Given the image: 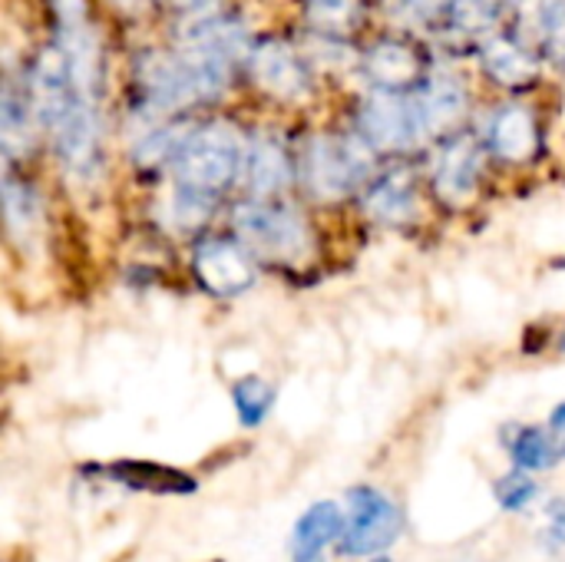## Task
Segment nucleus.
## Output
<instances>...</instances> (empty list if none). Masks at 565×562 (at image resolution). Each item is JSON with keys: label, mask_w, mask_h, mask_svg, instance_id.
<instances>
[{"label": "nucleus", "mask_w": 565, "mask_h": 562, "mask_svg": "<svg viewBox=\"0 0 565 562\" xmlns=\"http://www.w3.org/2000/svg\"><path fill=\"white\" fill-rule=\"evenodd\" d=\"M232 225L238 238L252 248V255L278 265H298L315 248V235L305 215L271 199H252L235 205Z\"/></svg>", "instance_id": "obj_4"}, {"label": "nucleus", "mask_w": 565, "mask_h": 562, "mask_svg": "<svg viewBox=\"0 0 565 562\" xmlns=\"http://www.w3.org/2000/svg\"><path fill=\"white\" fill-rule=\"evenodd\" d=\"M371 169V146L361 136L338 139L321 136L311 139L301 156V176L318 199H341L344 192L358 189Z\"/></svg>", "instance_id": "obj_5"}, {"label": "nucleus", "mask_w": 565, "mask_h": 562, "mask_svg": "<svg viewBox=\"0 0 565 562\" xmlns=\"http://www.w3.org/2000/svg\"><path fill=\"white\" fill-rule=\"evenodd\" d=\"M401 527H404L401 510L381 490L354 487L348 494V520H344V533H341V553L344 556L384 553L401 537Z\"/></svg>", "instance_id": "obj_6"}, {"label": "nucleus", "mask_w": 565, "mask_h": 562, "mask_svg": "<svg viewBox=\"0 0 565 562\" xmlns=\"http://www.w3.org/2000/svg\"><path fill=\"white\" fill-rule=\"evenodd\" d=\"M344 517L338 503H315L291 533V562H324V547L331 540H341Z\"/></svg>", "instance_id": "obj_17"}, {"label": "nucleus", "mask_w": 565, "mask_h": 562, "mask_svg": "<svg viewBox=\"0 0 565 562\" xmlns=\"http://www.w3.org/2000/svg\"><path fill=\"white\" fill-rule=\"evenodd\" d=\"M487 146L500 162L523 166L540 152V126L530 106L507 103L490 116L487 126Z\"/></svg>", "instance_id": "obj_13"}, {"label": "nucleus", "mask_w": 565, "mask_h": 562, "mask_svg": "<svg viewBox=\"0 0 565 562\" xmlns=\"http://www.w3.org/2000/svg\"><path fill=\"white\" fill-rule=\"evenodd\" d=\"M563 454H565V447H563Z\"/></svg>", "instance_id": "obj_32"}, {"label": "nucleus", "mask_w": 565, "mask_h": 562, "mask_svg": "<svg viewBox=\"0 0 565 562\" xmlns=\"http://www.w3.org/2000/svg\"><path fill=\"white\" fill-rule=\"evenodd\" d=\"M248 70H252V79L258 83V89H265L268 96L285 99V103H298V99L311 96V89H315L308 63L285 40H262L258 46H252Z\"/></svg>", "instance_id": "obj_9"}, {"label": "nucleus", "mask_w": 565, "mask_h": 562, "mask_svg": "<svg viewBox=\"0 0 565 562\" xmlns=\"http://www.w3.org/2000/svg\"><path fill=\"white\" fill-rule=\"evenodd\" d=\"M507 447H510L513 464H516L520 470H530V474H533V470H550V467H556V460H559V447H556V444L550 441V434L540 431V427H513Z\"/></svg>", "instance_id": "obj_23"}, {"label": "nucleus", "mask_w": 565, "mask_h": 562, "mask_svg": "<svg viewBox=\"0 0 565 562\" xmlns=\"http://www.w3.org/2000/svg\"><path fill=\"white\" fill-rule=\"evenodd\" d=\"M3 212H7V229L17 245H30L40 229V199L26 179H20L13 169L3 172Z\"/></svg>", "instance_id": "obj_19"}, {"label": "nucleus", "mask_w": 565, "mask_h": 562, "mask_svg": "<svg viewBox=\"0 0 565 562\" xmlns=\"http://www.w3.org/2000/svg\"><path fill=\"white\" fill-rule=\"evenodd\" d=\"M122 487L129 490H142V494H166V497H182V494H195V480L182 470L172 467H159V464H142V460H126V464H113L109 470Z\"/></svg>", "instance_id": "obj_20"}, {"label": "nucleus", "mask_w": 565, "mask_h": 562, "mask_svg": "<svg viewBox=\"0 0 565 562\" xmlns=\"http://www.w3.org/2000/svg\"><path fill=\"white\" fill-rule=\"evenodd\" d=\"M414 106H417V123H420V136H440L450 126H457L467 113V86L460 83V76L434 70L427 73V79L411 89Z\"/></svg>", "instance_id": "obj_12"}, {"label": "nucleus", "mask_w": 565, "mask_h": 562, "mask_svg": "<svg viewBox=\"0 0 565 562\" xmlns=\"http://www.w3.org/2000/svg\"><path fill=\"white\" fill-rule=\"evenodd\" d=\"M550 540L553 543H565V500H553L550 503Z\"/></svg>", "instance_id": "obj_28"}, {"label": "nucleus", "mask_w": 565, "mask_h": 562, "mask_svg": "<svg viewBox=\"0 0 565 562\" xmlns=\"http://www.w3.org/2000/svg\"><path fill=\"white\" fill-rule=\"evenodd\" d=\"M381 7L401 23H427L447 7V0H381Z\"/></svg>", "instance_id": "obj_27"}, {"label": "nucleus", "mask_w": 565, "mask_h": 562, "mask_svg": "<svg viewBox=\"0 0 565 562\" xmlns=\"http://www.w3.org/2000/svg\"><path fill=\"white\" fill-rule=\"evenodd\" d=\"M305 20L315 33L324 36H348L364 20V0H308Z\"/></svg>", "instance_id": "obj_22"}, {"label": "nucleus", "mask_w": 565, "mask_h": 562, "mask_svg": "<svg viewBox=\"0 0 565 562\" xmlns=\"http://www.w3.org/2000/svg\"><path fill=\"white\" fill-rule=\"evenodd\" d=\"M553 431H559V434H565V401L553 411Z\"/></svg>", "instance_id": "obj_29"}, {"label": "nucleus", "mask_w": 565, "mask_h": 562, "mask_svg": "<svg viewBox=\"0 0 565 562\" xmlns=\"http://www.w3.org/2000/svg\"><path fill=\"white\" fill-rule=\"evenodd\" d=\"M364 73L371 79L374 89L384 93H411L427 79V60L424 53L407 43V40H377L367 53H364Z\"/></svg>", "instance_id": "obj_10"}, {"label": "nucleus", "mask_w": 565, "mask_h": 562, "mask_svg": "<svg viewBox=\"0 0 565 562\" xmlns=\"http://www.w3.org/2000/svg\"><path fill=\"white\" fill-rule=\"evenodd\" d=\"M271 401H275V391L268 381L262 378H242L235 388H232V404L238 411V421L245 427H258L268 411H271Z\"/></svg>", "instance_id": "obj_24"}, {"label": "nucleus", "mask_w": 565, "mask_h": 562, "mask_svg": "<svg viewBox=\"0 0 565 562\" xmlns=\"http://www.w3.org/2000/svg\"><path fill=\"white\" fill-rule=\"evenodd\" d=\"M536 494H540V487H536V480L530 477V470H513V474H507L500 484H497V503L503 507V510H510V513H520V510H526L533 500H536Z\"/></svg>", "instance_id": "obj_26"}, {"label": "nucleus", "mask_w": 565, "mask_h": 562, "mask_svg": "<svg viewBox=\"0 0 565 562\" xmlns=\"http://www.w3.org/2000/svg\"><path fill=\"white\" fill-rule=\"evenodd\" d=\"M371 562H391V560H384V556H381V560H371Z\"/></svg>", "instance_id": "obj_31"}, {"label": "nucleus", "mask_w": 565, "mask_h": 562, "mask_svg": "<svg viewBox=\"0 0 565 562\" xmlns=\"http://www.w3.org/2000/svg\"><path fill=\"white\" fill-rule=\"evenodd\" d=\"M364 205L381 222H407L417 212V179L411 169H387L364 189Z\"/></svg>", "instance_id": "obj_15"}, {"label": "nucleus", "mask_w": 565, "mask_h": 562, "mask_svg": "<svg viewBox=\"0 0 565 562\" xmlns=\"http://www.w3.org/2000/svg\"><path fill=\"white\" fill-rule=\"evenodd\" d=\"M113 3H116V7H122V10H139L146 0H113Z\"/></svg>", "instance_id": "obj_30"}, {"label": "nucleus", "mask_w": 565, "mask_h": 562, "mask_svg": "<svg viewBox=\"0 0 565 562\" xmlns=\"http://www.w3.org/2000/svg\"><path fill=\"white\" fill-rule=\"evenodd\" d=\"M483 70L497 86L507 89H526L536 83V56L513 36H490L480 50Z\"/></svg>", "instance_id": "obj_16"}, {"label": "nucleus", "mask_w": 565, "mask_h": 562, "mask_svg": "<svg viewBox=\"0 0 565 562\" xmlns=\"http://www.w3.org/2000/svg\"><path fill=\"white\" fill-rule=\"evenodd\" d=\"M36 116L30 79L7 76L3 96H0V132H3V152L13 156L17 149H26L30 142V119Z\"/></svg>", "instance_id": "obj_18"}, {"label": "nucleus", "mask_w": 565, "mask_h": 562, "mask_svg": "<svg viewBox=\"0 0 565 562\" xmlns=\"http://www.w3.org/2000/svg\"><path fill=\"white\" fill-rule=\"evenodd\" d=\"M483 179V149L473 136H454L434 166V189L447 205H463L477 195Z\"/></svg>", "instance_id": "obj_11"}, {"label": "nucleus", "mask_w": 565, "mask_h": 562, "mask_svg": "<svg viewBox=\"0 0 565 562\" xmlns=\"http://www.w3.org/2000/svg\"><path fill=\"white\" fill-rule=\"evenodd\" d=\"M245 139L232 123H205L192 129L175 152V209L179 215L202 219L218 195L232 189V182L245 172Z\"/></svg>", "instance_id": "obj_2"}, {"label": "nucleus", "mask_w": 565, "mask_h": 562, "mask_svg": "<svg viewBox=\"0 0 565 562\" xmlns=\"http://www.w3.org/2000/svg\"><path fill=\"white\" fill-rule=\"evenodd\" d=\"M540 36L543 53L565 66V0H540Z\"/></svg>", "instance_id": "obj_25"}, {"label": "nucleus", "mask_w": 565, "mask_h": 562, "mask_svg": "<svg viewBox=\"0 0 565 562\" xmlns=\"http://www.w3.org/2000/svg\"><path fill=\"white\" fill-rule=\"evenodd\" d=\"M192 272L199 285L215 298H238L258 278L252 248L242 238H225V235H209L195 242Z\"/></svg>", "instance_id": "obj_7"}, {"label": "nucleus", "mask_w": 565, "mask_h": 562, "mask_svg": "<svg viewBox=\"0 0 565 562\" xmlns=\"http://www.w3.org/2000/svg\"><path fill=\"white\" fill-rule=\"evenodd\" d=\"M30 93L40 126L73 179H93L103 169V129H99V86H93L73 56L50 43L36 53L30 73Z\"/></svg>", "instance_id": "obj_1"}, {"label": "nucleus", "mask_w": 565, "mask_h": 562, "mask_svg": "<svg viewBox=\"0 0 565 562\" xmlns=\"http://www.w3.org/2000/svg\"><path fill=\"white\" fill-rule=\"evenodd\" d=\"M291 156L285 149V142L278 136H255L248 142V152H245V182L248 189L258 195V199H268V195H278L288 182H291Z\"/></svg>", "instance_id": "obj_14"}, {"label": "nucleus", "mask_w": 565, "mask_h": 562, "mask_svg": "<svg viewBox=\"0 0 565 562\" xmlns=\"http://www.w3.org/2000/svg\"><path fill=\"white\" fill-rule=\"evenodd\" d=\"M228 73L185 53H146L136 63V86L152 109H185L215 99L228 86Z\"/></svg>", "instance_id": "obj_3"}, {"label": "nucleus", "mask_w": 565, "mask_h": 562, "mask_svg": "<svg viewBox=\"0 0 565 562\" xmlns=\"http://www.w3.org/2000/svg\"><path fill=\"white\" fill-rule=\"evenodd\" d=\"M507 3L510 0H447L444 7L447 33L463 36V40L490 36V30L503 20Z\"/></svg>", "instance_id": "obj_21"}, {"label": "nucleus", "mask_w": 565, "mask_h": 562, "mask_svg": "<svg viewBox=\"0 0 565 562\" xmlns=\"http://www.w3.org/2000/svg\"><path fill=\"white\" fill-rule=\"evenodd\" d=\"M358 132L371 149L381 152H397L420 142L424 136H420L414 96L374 89V96L364 99L358 109Z\"/></svg>", "instance_id": "obj_8"}]
</instances>
